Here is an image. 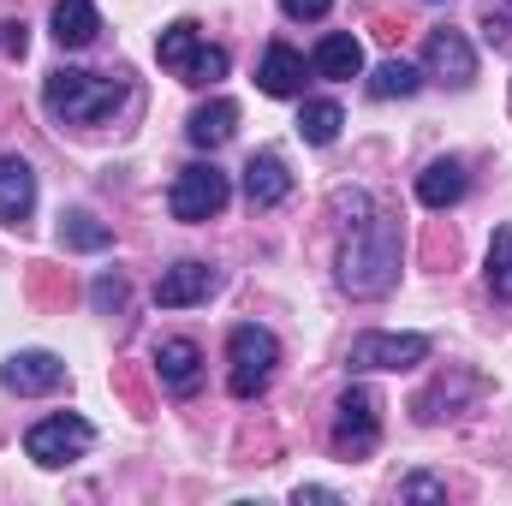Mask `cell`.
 Instances as JSON below:
<instances>
[{"mask_svg":"<svg viewBox=\"0 0 512 506\" xmlns=\"http://www.w3.org/2000/svg\"><path fill=\"white\" fill-rule=\"evenodd\" d=\"M227 197H233V185H227V173L215 167V161H191V167H179L173 173V191H167V209H173V221H215L221 209H227Z\"/></svg>","mask_w":512,"mask_h":506,"instance_id":"obj_3","label":"cell"},{"mask_svg":"<svg viewBox=\"0 0 512 506\" xmlns=\"http://www.w3.org/2000/svg\"><path fill=\"white\" fill-rule=\"evenodd\" d=\"M340 126H346V114H340V102H304L298 108V131H304V143H334L340 137Z\"/></svg>","mask_w":512,"mask_h":506,"instance_id":"obj_22","label":"cell"},{"mask_svg":"<svg viewBox=\"0 0 512 506\" xmlns=\"http://www.w3.org/2000/svg\"><path fill=\"white\" fill-rule=\"evenodd\" d=\"M197 54H203V36H197V24H185V18H179V24H167V30H161V42H155V60H161L173 78H185V72L197 66Z\"/></svg>","mask_w":512,"mask_h":506,"instance_id":"obj_19","label":"cell"},{"mask_svg":"<svg viewBox=\"0 0 512 506\" xmlns=\"http://www.w3.org/2000/svg\"><path fill=\"white\" fill-rule=\"evenodd\" d=\"M489 292L512 304V227H501L495 239H489Z\"/></svg>","mask_w":512,"mask_h":506,"instance_id":"obj_23","label":"cell"},{"mask_svg":"<svg viewBox=\"0 0 512 506\" xmlns=\"http://www.w3.org/2000/svg\"><path fill=\"white\" fill-rule=\"evenodd\" d=\"M399 495H405V501H447V489H441L435 477H411V483H405Z\"/></svg>","mask_w":512,"mask_h":506,"instance_id":"obj_26","label":"cell"},{"mask_svg":"<svg viewBox=\"0 0 512 506\" xmlns=\"http://www.w3.org/2000/svg\"><path fill=\"white\" fill-rule=\"evenodd\" d=\"M215 78H227V48H209V42H203V54H197V66L185 72V84H215Z\"/></svg>","mask_w":512,"mask_h":506,"instance_id":"obj_25","label":"cell"},{"mask_svg":"<svg viewBox=\"0 0 512 506\" xmlns=\"http://www.w3.org/2000/svg\"><path fill=\"white\" fill-rule=\"evenodd\" d=\"M429 358L423 334H358L346 352V370H417Z\"/></svg>","mask_w":512,"mask_h":506,"instance_id":"obj_7","label":"cell"},{"mask_svg":"<svg viewBox=\"0 0 512 506\" xmlns=\"http://www.w3.org/2000/svg\"><path fill=\"white\" fill-rule=\"evenodd\" d=\"M215 286H221V274H215L209 262H173V268L155 280V304H161V310H185V304H203Z\"/></svg>","mask_w":512,"mask_h":506,"instance_id":"obj_9","label":"cell"},{"mask_svg":"<svg viewBox=\"0 0 512 506\" xmlns=\"http://www.w3.org/2000/svg\"><path fill=\"white\" fill-rule=\"evenodd\" d=\"M423 72L441 78V84H453V90H465V84L477 78V48H471V36H465V30H429V42H423Z\"/></svg>","mask_w":512,"mask_h":506,"instance_id":"obj_8","label":"cell"},{"mask_svg":"<svg viewBox=\"0 0 512 506\" xmlns=\"http://www.w3.org/2000/svg\"><path fill=\"white\" fill-rule=\"evenodd\" d=\"M42 102H48V114H54L60 126H102V120L126 102V84H120V78H102V72L60 66V72H48Z\"/></svg>","mask_w":512,"mask_h":506,"instance_id":"obj_2","label":"cell"},{"mask_svg":"<svg viewBox=\"0 0 512 506\" xmlns=\"http://www.w3.org/2000/svg\"><path fill=\"white\" fill-rule=\"evenodd\" d=\"M376 441H382V399L370 387H346L334 405V447L346 459H364L376 453Z\"/></svg>","mask_w":512,"mask_h":506,"instance_id":"obj_6","label":"cell"},{"mask_svg":"<svg viewBox=\"0 0 512 506\" xmlns=\"http://www.w3.org/2000/svg\"><path fill=\"white\" fill-rule=\"evenodd\" d=\"M417 84H423V72H417L411 60H382V66L370 72V96H376V102H393V96H417Z\"/></svg>","mask_w":512,"mask_h":506,"instance_id":"obj_21","label":"cell"},{"mask_svg":"<svg viewBox=\"0 0 512 506\" xmlns=\"http://www.w3.org/2000/svg\"><path fill=\"white\" fill-rule=\"evenodd\" d=\"M286 191H292V173H286V161H280L274 149H262V155L245 161V197H251V209L286 203Z\"/></svg>","mask_w":512,"mask_h":506,"instance_id":"obj_13","label":"cell"},{"mask_svg":"<svg viewBox=\"0 0 512 506\" xmlns=\"http://www.w3.org/2000/svg\"><path fill=\"white\" fill-rule=\"evenodd\" d=\"M60 245H66V251H108V245H114V233H108L96 215L72 209V215H60Z\"/></svg>","mask_w":512,"mask_h":506,"instance_id":"obj_20","label":"cell"},{"mask_svg":"<svg viewBox=\"0 0 512 506\" xmlns=\"http://www.w3.org/2000/svg\"><path fill=\"white\" fill-rule=\"evenodd\" d=\"M155 370H161V381H167L173 393H191L197 376H203V352H197L191 340H161V346H155Z\"/></svg>","mask_w":512,"mask_h":506,"instance_id":"obj_18","label":"cell"},{"mask_svg":"<svg viewBox=\"0 0 512 506\" xmlns=\"http://www.w3.org/2000/svg\"><path fill=\"white\" fill-rule=\"evenodd\" d=\"M120 298H126L120 280H96V304H120Z\"/></svg>","mask_w":512,"mask_h":506,"instance_id":"obj_28","label":"cell"},{"mask_svg":"<svg viewBox=\"0 0 512 506\" xmlns=\"http://www.w3.org/2000/svg\"><path fill=\"white\" fill-rule=\"evenodd\" d=\"M280 6H286V18H322L334 0H280Z\"/></svg>","mask_w":512,"mask_h":506,"instance_id":"obj_27","label":"cell"},{"mask_svg":"<svg viewBox=\"0 0 512 506\" xmlns=\"http://www.w3.org/2000/svg\"><path fill=\"white\" fill-rule=\"evenodd\" d=\"M399 251H405V239H399V221L387 209L358 215L352 233H346V245H340V286L352 298H382V292H393Z\"/></svg>","mask_w":512,"mask_h":506,"instance_id":"obj_1","label":"cell"},{"mask_svg":"<svg viewBox=\"0 0 512 506\" xmlns=\"http://www.w3.org/2000/svg\"><path fill=\"white\" fill-rule=\"evenodd\" d=\"M36 209V173L24 155H0V221L6 227H24Z\"/></svg>","mask_w":512,"mask_h":506,"instance_id":"obj_11","label":"cell"},{"mask_svg":"<svg viewBox=\"0 0 512 506\" xmlns=\"http://www.w3.org/2000/svg\"><path fill=\"white\" fill-rule=\"evenodd\" d=\"M465 191H471V179H465V161H453V155L447 161H429L417 173V203L423 209H453Z\"/></svg>","mask_w":512,"mask_h":506,"instance_id":"obj_15","label":"cell"},{"mask_svg":"<svg viewBox=\"0 0 512 506\" xmlns=\"http://www.w3.org/2000/svg\"><path fill=\"white\" fill-rule=\"evenodd\" d=\"M227 387L239 393V399H256L262 387H268V376H274V364H280V340L268 334V328H256V322H245V328H233L227 334Z\"/></svg>","mask_w":512,"mask_h":506,"instance_id":"obj_4","label":"cell"},{"mask_svg":"<svg viewBox=\"0 0 512 506\" xmlns=\"http://www.w3.org/2000/svg\"><path fill=\"white\" fill-rule=\"evenodd\" d=\"M48 30H54L60 48H90L96 30H102V12H96V0H54Z\"/></svg>","mask_w":512,"mask_h":506,"instance_id":"obj_16","label":"cell"},{"mask_svg":"<svg viewBox=\"0 0 512 506\" xmlns=\"http://www.w3.org/2000/svg\"><path fill=\"white\" fill-rule=\"evenodd\" d=\"M239 131V108L227 102V96H215V102H203L191 120H185V137L197 143V149H221L227 137Z\"/></svg>","mask_w":512,"mask_h":506,"instance_id":"obj_17","label":"cell"},{"mask_svg":"<svg viewBox=\"0 0 512 506\" xmlns=\"http://www.w3.org/2000/svg\"><path fill=\"white\" fill-rule=\"evenodd\" d=\"M90 447H96V429H90L84 417H72V411H54V417L30 423V435H24V453H30L36 465H48V471L78 465Z\"/></svg>","mask_w":512,"mask_h":506,"instance_id":"obj_5","label":"cell"},{"mask_svg":"<svg viewBox=\"0 0 512 506\" xmlns=\"http://www.w3.org/2000/svg\"><path fill=\"white\" fill-rule=\"evenodd\" d=\"M0 381L12 393H54V387H66V364L54 352H18L0 364Z\"/></svg>","mask_w":512,"mask_h":506,"instance_id":"obj_10","label":"cell"},{"mask_svg":"<svg viewBox=\"0 0 512 506\" xmlns=\"http://www.w3.org/2000/svg\"><path fill=\"white\" fill-rule=\"evenodd\" d=\"M310 72H316V78H334V84L358 78V72H364V42L346 36V30H328V36L316 42V54H310Z\"/></svg>","mask_w":512,"mask_h":506,"instance_id":"obj_12","label":"cell"},{"mask_svg":"<svg viewBox=\"0 0 512 506\" xmlns=\"http://www.w3.org/2000/svg\"><path fill=\"white\" fill-rule=\"evenodd\" d=\"M304 54L298 48H286V42H274L268 54H262V66H256V84H262V96H304Z\"/></svg>","mask_w":512,"mask_h":506,"instance_id":"obj_14","label":"cell"},{"mask_svg":"<svg viewBox=\"0 0 512 506\" xmlns=\"http://www.w3.org/2000/svg\"><path fill=\"white\" fill-rule=\"evenodd\" d=\"M483 36H489L495 48H512V0H489V12H483Z\"/></svg>","mask_w":512,"mask_h":506,"instance_id":"obj_24","label":"cell"}]
</instances>
